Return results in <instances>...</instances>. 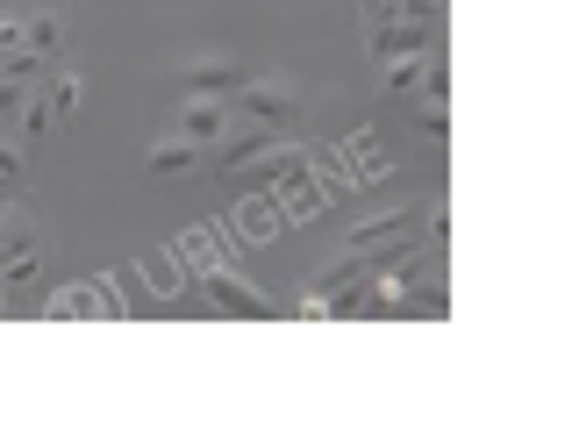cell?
I'll return each instance as SVG.
<instances>
[{"instance_id": "obj_1", "label": "cell", "mask_w": 565, "mask_h": 436, "mask_svg": "<svg viewBox=\"0 0 565 436\" xmlns=\"http://www.w3.org/2000/svg\"><path fill=\"white\" fill-rule=\"evenodd\" d=\"M230 108L244 115V123L279 129V123H294V115H301V94H294V86H279V79H250V86H236V94H230Z\"/></svg>"}, {"instance_id": "obj_2", "label": "cell", "mask_w": 565, "mask_h": 436, "mask_svg": "<svg viewBox=\"0 0 565 436\" xmlns=\"http://www.w3.org/2000/svg\"><path fill=\"white\" fill-rule=\"evenodd\" d=\"M201 294L215 300L222 315H250V322H265V315H273V300H265L258 287H244L236 273H222V265H201Z\"/></svg>"}, {"instance_id": "obj_3", "label": "cell", "mask_w": 565, "mask_h": 436, "mask_svg": "<svg viewBox=\"0 0 565 436\" xmlns=\"http://www.w3.org/2000/svg\"><path fill=\"white\" fill-rule=\"evenodd\" d=\"M180 86H186V94H207V100H230L236 86H250V72L236 65V57H186Z\"/></svg>"}, {"instance_id": "obj_4", "label": "cell", "mask_w": 565, "mask_h": 436, "mask_svg": "<svg viewBox=\"0 0 565 436\" xmlns=\"http://www.w3.org/2000/svg\"><path fill=\"white\" fill-rule=\"evenodd\" d=\"M365 43H373V57H415L429 51V22H408V14H373V29H365Z\"/></svg>"}, {"instance_id": "obj_5", "label": "cell", "mask_w": 565, "mask_h": 436, "mask_svg": "<svg viewBox=\"0 0 565 436\" xmlns=\"http://www.w3.org/2000/svg\"><path fill=\"white\" fill-rule=\"evenodd\" d=\"M415 222H423L415 208H386V215L351 230V251H386V244H401V236H415Z\"/></svg>"}, {"instance_id": "obj_6", "label": "cell", "mask_w": 565, "mask_h": 436, "mask_svg": "<svg viewBox=\"0 0 565 436\" xmlns=\"http://www.w3.org/2000/svg\"><path fill=\"white\" fill-rule=\"evenodd\" d=\"M222 129H230V100H207V94H193L186 108H180V137H193V143H215Z\"/></svg>"}, {"instance_id": "obj_7", "label": "cell", "mask_w": 565, "mask_h": 436, "mask_svg": "<svg viewBox=\"0 0 565 436\" xmlns=\"http://www.w3.org/2000/svg\"><path fill=\"white\" fill-rule=\"evenodd\" d=\"M193 158H201V143H193V137H166L151 158H143V172H151V179H180V172H193Z\"/></svg>"}, {"instance_id": "obj_8", "label": "cell", "mask_w": 565, "mask_h": 436, "mask_svg": "<svg viewBox=\"0 0 565 436\" xmlns=\"http://www.w3.org/2000/svg\"><path fill=\"white\" fill-rule=\"evenodd\" d=\"M265 150H273V129H244V137H230V143H222V172H250V164H258L265 158Z\"/></svg>"}, {"instance_id": "obj_9", "label": "cell", "mask_w": 565, "mask_h": 436, "mask_svg": "<svg viewBox=\"0 0 565 436\" xmlns=\"http://www.w3.org/2000/svg\"><path fill=\"white\" fill-rule=\"evenodd\" d=\"M72 315H115V300L100 294V287H65L51 300V322H72Z\"/></svg>"}, {"instance_id": "obj_10", "label": "cell", "mask_w": 565, "mask_h": 436, "mask_svg": "<svg viewBox=\"0 0 565 436\" xmlns=\"http://www.w3.org/2000/svg\"><path fill=\"white\" fill-rule=\"evenodd\" d=\"M22 251H36V230H29L22 208H8V215H0V273H8V265L22 258Z\"/></svg>"}, {"instance_id": "obj_11", "label": "cell", "mask_w": 565, "mask_h": 436, "mask_svg": "<svg viewBox=\"0 0 565 436\" xmlns=\"http://www.w3.org/2000/svg\"><path fill=\"white\" fill-rule=\"evenodd\" d=\"M51 123H57V115H51V94H29V108H22V123H14V137H22V143H36Z\"/></svg>"}, {"instance_id": "obj_12", "label": "cell", "mask_w": 565, "mask_h": 436, "mask_svg": "<svg viewBox=\"0 0 565 436\" xmlns=\"http://www.w3.org/2000/svg\"><path fill=\"white\" fill-rule=\"evenodd\" d=\"M423 137H429V143L451 137V108H444V94H429V100H423Z\"/></svg>"}, {"instance_id": "obj_13", "label": "cell", "mask_w": 565, "mask_h": 436, "mask_svg": "<svg viewBox=\"0 0 565 436\" xmlns=\"http://www.w3.org/2000/svg\"><path fill=\"white\" fill-rule=\"evenodd\" d=\"M57 36H65V22H57V14H36V22H29V51L51 57V51H57Z\"/></svg>"}, {"instance_id": "obj_14", "label": "cell", "mask_w": 565, "mask_h": 436, "mask_svg": "<svg viewBox=\"0 0 565 436\" xmlns=\"http://www.w3.org/2000/svg\"><path fill=\"white\" fill-rule=\"evenodd\" d=\"M79 94H86V86L72 79V72H65V79H51V115H72V108H79Z\"/></svg>"}, {"instance_id": "obj_15", "label": "cell", "mask_w": 565, "mask_h": 436, "mask_svg": "<svg viewBox=\"0 0 565 436\" xmlns=\"http://www.w3.org/2000/svg\"><path fill=\"white\" fill-rule=\"evenodd\" d=\"M14 187H22V150L0 137V193H14Z\"/></svg>"}, {"instance_id": "obj_16", "label": "cell", "mask_w": 565, "mask_h": 436, "mask_svg": "<svg viewBox=\"0 0 565 436\" xmlns=\"http://www.w3.org/2000/svg\"><path fill=\"white\" fill-rule=\"evenodd\" d=\"M0 315H8V287H0Z\"/></svg>"}]
</instances>
